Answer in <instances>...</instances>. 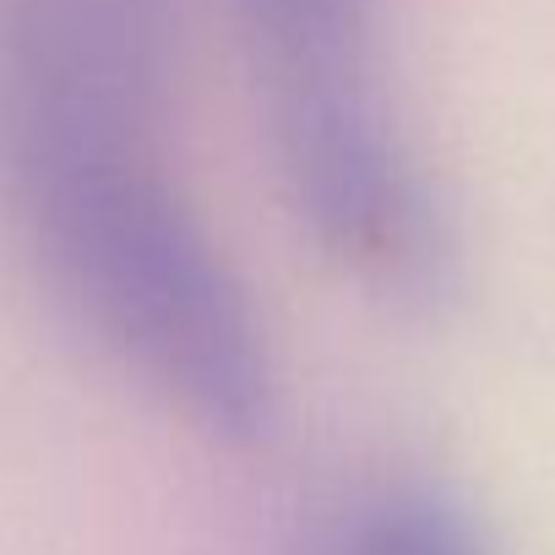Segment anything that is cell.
<instances>
[{
	"mask_svg": "<svg viewBox=\"0 0 555 555\" xmlns=\"http://www.w3.org/2000/svg\"><path fill=\"white\" fill-rule=\"evenodd\" d=\"M322 555H495V550L452 495L398 479L349 501Z\"/></svg>",
	"mask_w": 555,
	"mask_h": 555,
	"instance_id": "obj_3",
	"label": "cell"
},
{
	"mask_svg": "<svg viewBox=\"0 0 555 555\" xmlns=\"http://www.w3.org/2000/svg\"><path fill=\"white\" fill-rule=\"evenodd\" d=\"M272 175L317 250L392 306L441 295L452 240L398 109L387 0H234Z\"/></svg>",
	"mask_w": 555,
	"mask_h": 555,
	"instance_id": "obj_2",
	"label": "cell"
},
{
	"mask_svg": "<svg viewBox=\"0 0 555 555\" xmlns=\"http://www.w3.org/2000/svg\"><path fill=\"white\" fill-rule=\"evenodd\" d=\"M0 202L147 398L212 441L272 430L267 322L175 147V0H0Z\"/></svg>",
	"mask_w": 555,
	"mask_h": 555,
	"instance_id": "obj_1",
	"label": "cell"
}]
</instances>
